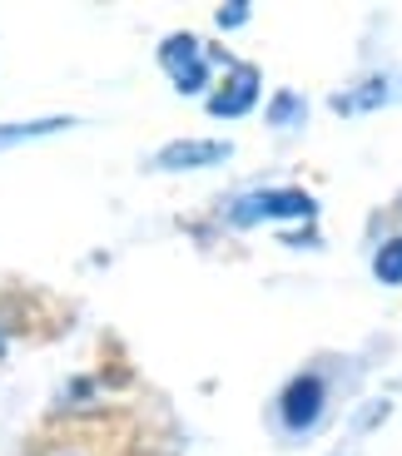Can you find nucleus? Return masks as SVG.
<instances>
[{"label": "nucleus", "instance_id": "20e7f679", "mask_svg": "<svg viewBox=\"0 0 402 456\" xmlns=\"http://www.w3.org/2000/svg\"><path fill=\"white\" fill-rule=\"evenodd\" d=\"M258 94H264V75H258V65L234 60V65L224 69L218 90L209 94V114H214V119H239V114H249L253 104H258Z\"/></svg>", "mask_w": 402, "mask_h": 456}, {"label": "nucleus", "instance_id": "423d86ee", "mask_svg": "<svg viewBox=\"0 0 402 456\" xmlns=\"http://www.w3.org/2000/svg\"><path fill=\"white\" fill-rule=\"evenodd\" d=\"M402 100V75H378V80H363L353 90L333 94V114H368L378 104H398Z\"/></svg>", "mask_w": 402, "mask_h": 456}, {"label": "nucleus", "instance_id": "f03ea898", "mask_svg": "<svg viewBox=\"0 0 402 456\" xmlns=\"http://www.w3.org/2000/svg\"><path fill=\"white\" fill-rule=\"evenodd\" d=\"M323 411H328V382H323L318 372H299L283 392H278V422L293 436H308L313 427L323 422Z\"/></svg>", "mask_w": 402, "mask_h": 456}, {"label": "nucleus", "instance_id": "0eeeda50", "mask_svg": "<svg viewBox=\"0 0 402 456\" xmlns=\"http://www.w3.org/2000/svg\"><path fill=\"white\" fill-rule=\"evenodd\" d=\"M75 125H80L75 114H45V119H15V125H0V154H5V149L30 144V139L60 134V129H75Z\"/></svg>", "mask_w": 402, "mask_h": 456}, {"label": "nucleus", "instance_id": "f8f14e48", "mask_svg": "<svg viewBox=\"0 0 402 456\" xmlns=\"http://www.w3.org/2000/svg\"><path fill=\"white\" fill-rule=\"evenodd\" d=\"M0 353H5V332H0Z\"/></svg>", "mask_w": 402, "mask_h": 456}, {"label": "nucleus", "instance_id": "f257e3e1", "mask_svg": "<svg viewBox=\"0 0 402 456\" xmlns=\"http://www.w3.org/2000/svg\"><path fill=\"white\" fill-rule=\"evenodd\" d=\"M313 214H318V199L303 194V189H253V194H239L229 208H224V218H229L234 228L283 224V218H293V224H308Z\"/></svg>", "mask_w": 402, "mask_h": 456}, {"label": "nucleus", "instance_id": "7ed1b4c3", "mask_svg": "<svg viewBox=\"0 0 402 456\" xmlns=\"http://www.w3.org/2000/svg\"><path fill=\"white\" fill-rule=\"evenodd\" d=\"M209 50L199 45V35H189V30H179V35H169L160 45V65H164V75H169V85L179 94H204L209 90Z\"/></svg>", "mask_w": 402, "mask_h": 456}, {"label": "nucleus", "instance_id": "9b49d317", "mask_svg": "<svg viewBox=\"0 0 402 456\" xmlns=\"http://www.w3.org/2000/svg\"><path fill=\"white\" fill-rule=\"evenodd\" d=\"M333 456H357V446H353V442H348V446H338V452H333Z\"/></svg>", "mask_w": 402, "mask_h": 456}, {"label": "nucleus", "instance_id": "6e6552de", "mask_svg": "<svg viewBox=\"0 0 402 456\" xmlns=\"http://www.w3.org/2000/svg\"><path fill=\"white\" fill-rule=\"evenodd\" d=\"M264 119L278 129V134H288V129H303V125H308V100H303V94H293V90H283V94H274V100H268Z\"/></svg>", "mask_w": 402, "mask_h": 456}, {"label": "nucleus", "instance_id": "9d476101", "mask_svg": "<svg viewBox=\"0 0 402 456\" xmlns=\"http://www.w3.org/2000/svg\"><path fill=\"white\" fill-rule=\"evenodd\" d=\"M249 15H253V11L243 5V0H229V5H218V11H214V20H218V30H239Z\"/></svg>", "mask_w": 402, "mask_h": 456}, {"label": "nucleus", "instance_id": "39448f33", "mask_svg": "<svg viewBox=\"0 0 402 456\" xmlns=\"http://www.w3.org/2000/svg\"><path fill=\"white\" fill-rule=\"evenodd\" d=\"M234 154L229 139H174L154 154V169L164 174H189V169H209V164H224Z\"/></svg>", "mask_w": 402, "mask_h": 456}, {"label": "nucleus", "instance_id": "1a4fd4ad", "mask_svg": "<svg viewBox=\"0 0 402 456\" xmlns=\"http://www.w3.org/2000/svg\"><path fill=\"white\" fill-rule=\"evenodd\" d=\"M373 278L388 288H402V233L398 239H388L378 253H373Z\"/></svg>", "mask_w": 402, "mask_h": 456}]
</instances>
